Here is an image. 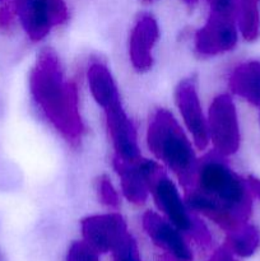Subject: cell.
<instances>
[{
	"instance_id": "obj_1",
	"label": "cell",
	"mask_w": 260,
	"mask_h": 261,
	"mask_svg": "<svg viewBox=\"0 0 260 261\" xmlns=\"http://www.w3.org/2000/svg\"><path fill=\"white\" fill-rule=\"evenodd\" d=\"M30 91L51 125L69 142H78L83 133L78 89L65 78L53 51L45 50L38 55L30 75Z\"/></svg>"
},
{
	"instance_id": "obj_2",
	"label": "cell",
	"mask_w": 260,
	"mask_h": 261,
	"mask_svg": "<svg viewBox=\"0 0 260 261\" xmlns=\"http://www.w3.org/2000/svg\"><path fill=\"white\" fill-rule=\"evenodd\" d=\"M193 144L172 112L158 109L152 115L147 127L148 148L185 188L193 186L198 166Z\"/></svg>"
},
{
	"instance_id": "obj_3",
	"label": "cell",
	"mask_w": 260,
	"mask_h": 261,
	"mask_svg": "<svg viewBox=\"0 0 260 261\" xmlns=\"http://www.w3.org/2000/svg\"><path fill=\"white\" fill-rule=\"evenodd\" d=\"M193 186L237 219L246 222L251 204L247 182L232 171L223 157L216 152L208 153L198 161Z\"/></svg>"
},
{
	"instance_id": "obj_4",
	"label": "cell",
	"mask_w": 260,
	"mask_h": 261,
	"mask_svg": "<svg viewBox=\"0 0 260 261\" xmlns=\"http://www.w3.org/2000/svg\"><path fill=\"white\" fill-rule=\"evenodd\" d=\"M150 195L153 196L158 211L176 228L185 233H193L194 236L200 237L203 241L208 240V231L199 219L194 218L185 199H183L177 186L167 173L160 171L155 176L150 188Z\"/></svg>"
},
{
	"instance_id": "obj_5",
	"label": "cell",
	"mask_w": 260,
	"mask_h": 261,
	"mask_svg": "<svg viewBox=\"0 0 260 261\" xmlns=\"http://www.w3.org/2000/svg\"><path fill=\"white\" fill-rule=\"evenodd\" d=\"M206 125L213 152L224 158L239 150L241 142L239 116L229 94L222 93L214 97L206 114Z\"/></svg>"
},
{
	"instance_id": "obj_6",
	"label": "cell",
	"mask_w": 260,
	"mask_h": 261,
	"mask_svg": "<svg viewBox=\"0 0 260 261\" xmlns=\"http://www.w3.org/2000/svg\"><path fill=\"white\" fill-rule=\"evenodd\" d=\"M15 18L32 41H41L68 19L64 0H13Z\"/></svg>"
},
{
	"instance_id": "obj_7",
	"label": "cell",
	"mask_w": 260,
	"mask_h": 261,
	"mask_svg": "<svg viewBox=\"0 0 260 261\" xmlns=\"http://www.w3.org/2000/svg\"><path fill=\"white\" fill-rule=\"evenodd\" d=\"M114 167L120 177L125 199L135 205L147 201L153 181L160 171H162L154 160L142 157L133 162L114 158Z\"/></svg>"
},
{
	"instance_id": "obj_8",
	"label": "cell",
	"mask_w": 260,
	"mask_h": 261,
	"mask_svg": "<svg viewBox=\"0 0 260 261\" xmlns=\"http://www.w3.org/2000/svg\"><path fill=\"white\" fill-rule=\"evenodd\" d=\"M81 228L84 241L99 254L114 252L130 236L126 222L119 213L89 216L81 222Z\"/></svg>"
},
{
	"instance_id": "obj_9",
	"label": "cell",
	"mask_w": 260,
	"mask_h": 261,
	"mask_svg": "<svg viewBox=\"0 0 260 261\" xmlns=\"http://www.w3.org/2000/svg\"><path fill=\"white\" fill-rule=\"evenodd\" d=\"M175 102L184 125L193 138L194 145L199 150L205 149L209 144L206 115L203 112L194 81L185 79L178 84L175 92Z\"/></svg>"
},
{
	"instance_id": "obj_10",
	"label": "cell",
	"mask_w": 260,
	"mask_h": 261,
	"mask_svg": "<svg viewBox=\"0 0 260 261\" xmlns=\"http://www.w3.org/2000/svg\"><path fill=\"white\" fill-rule=\"evenodd\" d=\"M103 111L106 116L107 132L115 150L114 158L126 162L139 160L142 154L138 143L137 129L127 116L121 102Z\"/></svg>"
},
{
	"instance_id": "obj_11",
	"label": "cell",
	"mask_w": 260,
	"mask_h": 261,
	"mask_svg": "<svg viewBox=\"0 0 260 261\" xmlns=\"http://www.w3.org/2000/svg\"><path fill=\"white\" fill-rule=\"evenodd\" d=\"M239 40L236 23L232 18L211 14L205 24L195 33V50L201 56H216L232 50Z\"/></svg>"
},
{
	"instance_id": "obj_12",
	"label": "cell",
	"mask_w": 260,
	"mask_h": 261,
	"mask_svg": "<svg viewBox=\"0 0 260 261\" xmlns=\"http://www.w3.org/2000/svg\"><path fill=\"white\" fill-rule=\"evenodd\" d=\"M142 224L149 239L158 247L167 251L178 261H191L193 252L181 234L170 221L155 212H145L142 218Z\"/></svg>"
},
{
	"instance_id": "obj_13",
	"label": "cell",
	"mask_w": 260,
	"mask_h": 261,
	"mask_svg": "<svg viewBox=\"0 0 260 261\" xmlns=\"http://www.w3.org/2000/svg\"><path fill=\"white\" fill-rule=\"evenodd\" d=\"M160 40V28L155 18L142 14L133 25L129 36V58L138 71H147L153 65V50Z\"/></svg>"
},
{
	"instance_id": "obj_14",
	"label": "cell",
	"mask_w": 260,
	"mask_h": 261,
	"mask_svg": "<svg viewBox=\"0 0 260 261\" xmlns=\"http://www.w3.org/2000/svg\"><path fill=\"white\" fill-rule=\"evenodd\" d=\"M87 82L92 97L103 110L121 102L111 70L102 61L94 60L89 64L87 69Z\"/></svg>"
},
{
	"instance_id": "obj_15",
	"label": "cell",
	"mask_w": 260,
	"mask_h": 261,
	"mask_svg": "<svg viewBox=\"0 0 260 261\" xmlns=\"http://www.w3.org/2000/svg\"><path fill=\"white\" fill-rule=\"evenodd\" d=\"M229 87L235 94L255 106H260L259 61H246L236 66L229 76Z\"/></svg>"
},
{
	"instance_id": "obj_16",
	"label": "cell",
	"mask_w": 260,
	"mask_h": 261,
	"mask_svg": "<svg viewBox=\"0 0 260 261\" xmlns=\"http://www.w3.org/2000/svg\"><path fill=\"white\" fill-rule=\"evenodd\" d=\"M227 233L226 247L232 254L239 256H250L260 244L259 231L246 223Z\"/></svg>"
},
{
	"instance_id": "obj_17",
	"label": "cell",
	"mask_w": 260,
	"mask_h": 261,
	"mask_svg": "<svg viewBox=\"0 0 260 261\" xmlns=\"http://www.w3.org/2000/svg\"><path fill=\"white\" fill-rule=\"evenodd\" d=\"M259 0H237L236 19L239 30L246 40H254L259 35Z\"/></svg>"
},
{
	"instance_id": "obj_18",
	"label": "cell",
	"mask_w": 260,
	"mask_h": 261,
	"mask_svg": "<svg viewBox=\"0 0 260 261\" xmlns=\"http://www.w3.org/2000/svg\"><path fill=\"white\" fill-rule=\"evenodd\" d=\"M99 252L86 241H75L70 245L66 261H99Z\"/></svg>"
},
{
	"instance_id": "obj_19",
	"label": "cell",
	"mask_w": 260,
	"mask_h": 261,
	"mask_svg": "<svg viewBox=\"0 0 260 261\" xmlns=\"http://www.w3.org/2000/svg\"><path fill=\"white\" fill-rule=\"evenodd\" d=\"M97 193H98V198L102 204L110 206V208H117L119 206V194H117L116 189L112 185L111 180L106 175L101 176L97 181Z\"/></svg>"
},
{
	"instance_id": "obj_20",
	"label": "cell",
	"mask_w": 260,
	"mask_h": 261,
	"mask_svg": "<svg viewBox=\"0 0 260 261\" xmlns=\"http://www.w3.org/2000/svg\"><path fill=\"white\" fill-rule=\"evenodd\" d=\"M211 14L236 19L237 0H206Z\"/></svg>"
},
{
	"instance_id": "obj_21",
	"label": "cell",
	"mask_w": 260,
	"mask_h": 261,
	"mask_svg": "<svg viewBox=\"0 0 260 261\" xmlns=\"http://www.w3.org/2000/svg\"><path fill=\"white\" fill-rule=\"evenodd\" d=\"M114 256L115 261H140L137 242L132 234L115 250Z\"/></svg>"
},
{
	"instance_id": "obj_22",
	"label": "cell",
	"mask_w": 260,
	"mask_h": 261,
	"mask_svg": "<svg viewBox=\"0 0 260 261\" xmlns=\"http://www.w3.org/2000/svg\"><path fill=\"white\" fill-rule=\"evenodd\" d=\"M209 261H237L233 257V254L227 249L226 246L221 247L213 254V256L209 259Z\"/></svg>"
},
{
	"instance_id": "obj_23",
	"label": "cell",
	"mask_w": 260,
	"mask_h": 261,
	"mask_svg": "<svg viewBox=\"0 0 260 261\" xmlns=\"http://www.w3.org/2000/svg\"><path fill=\"white\" fill-rule=\"evenodd\" d=\"M246 182L250 189V193L255 194L257 198H260V180H256V178L254 177H250Z\"/></svg>"
},
{
	"instance_id": "obj_24",
	"label": "cell",
	"mask_w": 260,
	"mask_h": 261,
	"mask_svg": "<svg viewBox=\"0 0 260 261\" xmlns=\"http://www.w3.org/2000/svg\"><path fill=\"white\" fill-rule=\"evenodd\" d=\"M186 3H188V4H190V5H193V4H195L196 2H198V0H185Z\"/></svg>"
},
{
	"instance_id": "obj_25",
	"label": "cell",
	"mask_w": 260,
	"mask_h": 261,
	"mask_svg": "<svg viewBox=\"0 0 260 261\" xmlns=\"http://www.w3.org/2000/svg\"><path fill=\"white\" fill-rule=\"evenodd\" d=\"M0 261H4V257H3L2 254H0Z\"/></svg>"
},
{
	"instance_id": "obj_26",
	"label": "cell",
	"mask_w": 260,
	"mask_h": 261,
	"mask_svg": "<svg viewBox=\"0 0 260 261\" xmlns=\"http://www.w3.org/2000/svg\"><path fill=\"white\" fill-rule=\"evenodd\" d=\"M3 2H5V0H0V3H3Z\"/></svg>"
},
{
	"instance_id": "obj_27",
	"label": "cell",
	"mask_w": 260,
	"mask_h": 261,
	"mask_svg": "<svg viewBox=\"0 0 260 261\" xmlns=\"http://www.w3.org/2000/svg\"><path fill=\"white\" fill-rule=\"evenodd\" d=\"M147 2H150V0H147Z\"/></svg>"
}]
</instances>
